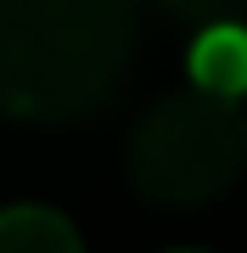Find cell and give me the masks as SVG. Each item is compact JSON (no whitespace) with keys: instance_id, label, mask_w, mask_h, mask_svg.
<instances>
[{"instance_id":"6da1fadb","label":"cell","mask_w":247,"mask_h":253,"mask_svg":"<svg viewBox=\"0 0 247 253\" xmlns=\"http://www.w3.org/2000/svg\"><path fill=\"white\" fill-rule=\"evenodd\" d=\"M141 0H0V113L79 124L124 90Z\"/></svg>"},{"instance_id":"7a4b0ae2","label":"cell","mask_w":247,"mask_h":253,"mask_svg":"<svg viewBox=\"0 0 247 253\" xmlns=\"http://www.w3.org/2000/svg\"><path fill=\"white\" fill-rule=\"evenodd\" d=\"M247 169V113L208 90H174L135 118L124 174L152 208H202Z\"/></svg>"},{"instance_id":"3957f363","label":"cell","mask_w":247,"mask_h":253,"mask_svg":"<svg viewBox=\"0 0 247 253\" xmlns=\"http://www.w3.org/2000/svg\"><path fill=\"white\" fill-rule=\"evenodd\" d=\"M191 84L208 96H247V23H213L191 40Z\"/></svg>"},{"instance_id":"277c9868","label":"cell","mask_w":247,"mask_h":253,"mask_svg":"<svg viewBox=\"0 0 247 253\" xmlns=\"http://www.w3.org/2000/svg\"><path fill=\"white\" fill-rule=\"evenodd\" d=\"M0 253H84V236L45 203H11L0 208Z\"/></svg>"},{"instance_id":"5b68a950","label":"cell","mask_w":247,"mask_h":253,"mask_svg":"<svg viewBox=\"0 0 247 253\" xmlns=\"http://www.w3.org/2000/svg\"><path fill=\"white\" fill-rule=\"evenodd\" d=\"M169 17L191 23V28H213V23H242L247 17V0H157Z\"/></svg>"},{"instance_id":"8992f818","label":"cell","mask_w":247,"mask_h":253,"mask_svg":"<svg viewBox=\"0 0 247 253\" xmlns=\"http://www.w3.org/2000/svg\"><path fill=\"white\" fill-rule=\"evenodd\" d=\"M169 253H202V248H169Z\"/></svg>"}]
</instances>
